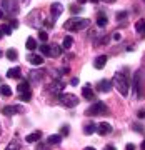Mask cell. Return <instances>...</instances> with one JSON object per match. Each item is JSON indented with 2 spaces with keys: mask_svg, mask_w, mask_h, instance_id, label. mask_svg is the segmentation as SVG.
I'll use <instances>...</instances> for the list:
<instances>
[{
  "mask_svg": "<svg viewBox=\"0 0 145 150\" xmlns=\"http://www.w3.org/2000/svg\"><path fill=\"white\" fill-rule=\"evenodd\" d=\"M87 115H105V113H108V108H107V105L103 102H95L92 107H88L87 108Z\"/></svg>",
  "mask_w": 145,
  "mask_h": 150,
  "instance_id": "obj_3",
  "label": "cell"
},
{
  "mask_svg": "<svg viewBox=\"0 0 145 150\" xmlns=\"http://www.w3.org/2000/svg\"><path fill=\"white\" fill-rule=\"evenodd\" d=\"M2 17H4V12H2V8H0V18H2Z\"/></svg>",
  "mask_w": 145,
  "mask_h": 150,
  "instance_id": "obj_41",
  "label": "cell"
},
{
  "mask_svg": "<svg viewBox=\"0 0 145 150\" xmlns=\"http://www.w3.org/2000/svg\"><path fill=\"white\" fill-rule=\"evenodd\" d=\"M107 64V55H100V57H97L95 62H93V67L95 69H103Z\"/></svg>",
  "mask_w": 145,
  "mask_h": 150,
  "instance_id": "obj_9",
  "label": "cell"
},
{
  "mask_svg": "<svg viewBox=\"0 0 145 150\" xmlns=\"http://www.w3.org/2000/svg\"><path fill=\"white\" fill-rule=\"evenodd\" d=\"M107 23H108L107 15H105V13H98V17H97V25H98V27H105Z\"/></svg>",
  "mask_w": 145,
  "mask_h": 150,
  "instance_id": "obj_15",
  "label": "cell"
},
{
  "mask_svg": "<svg viewBox=\"0 0 145 150\" xmlns=\"http://www.w3.org/2000/svg\"><path fill=\"white\" fill-rule=\"evenodd\" d=\"M0 95H4V97H10V95H12V90H10V87H7V85H2V87H0Z\"/></svg>",
  "mask_w": 145,
  "mask_h": 150,
  "instance_id": "obj_23",
  "label": "cell"
},
{
  "mask_svg": "<svg viewBox=\"0 0 145 150\" xmlns=\"http://www.w3.org/2000/svg\"><path fill=\"white\" fill-rule=\"evenodd\" d=\"M7 59H8V60H17V50H15V48L7 50Z\"/></svg>",
  "mask_w": 145,
  "mask_h": 150,
  "instance_id": "obj_25",
  "label": "cell"
},
{
  "mask_svg": "<svg viewBox=\"0 0 145 150\" xmlns=\"http://www.w3.org/2000/svg\"><path fill=\"white\" fill-rule=\"evenodd\" d=\"M60 142H62V135H50L47 139L48 145H55V144H60Z\"/></svg>",
  "mask_w": 145,
  "mask_h": 150,
  "instance_id": "obj_17",
  "label": "cell"
},
{
  "mask_svg": "<svg viewBox=\"0 0 145 150\" xmlns=\"http://www.w3.org/2000/svg\"><path fill=\"white\" fill-rule=\"evenodd\" d=\"M25 47H27V50H35L37 48V40L33 37H28L27 42H25Z\"/></svg>",
  "mask_w": 145,
  "mask_h": 150,
  "instance_id": "obj_16",
  "label": "cell"
},
{
  "mask_svg": "<svg viewBox=\"0 0 145 150\" xmlns=\"http://www.w3.org/2000/svg\"><path fill=\"white\" fill-rule=\"evenodd\" d=\"M0 30H2V33H7V35H10V33H12V27H10V25H2Z\"/></svg>",
  "mask_w": 145,
  "mask_h": 150,
  "instance_id": "obj_28",
  "label": "cell"
},
{
  "mask_svg": "<svg viewBox=\"0 0 145 150\" xmlns=\"http://www.w3.org/2000/svg\"><path fill=\"white\" fill-rule=\"evenodd\" d=\"M2 35H4V33H2V30H0V38H2Z\"/></svg>",
  "mask_w": 145,
  "mask_h": 150,
  "instance_id": "obj_42",
  "label": "cell"
},
{
  "mask_svg": "<svg viewBox=\"0 0 145 150\" xmlns=\"http://www.w3.org/2000/svg\"><path fill=\"white\" fill-rule=\"evenodd\" d=\"M62 135H69V127H67V125L62 129Z\"/></svg>",
  "mask_w": 145,
  "mask_h": 150,
  "instance_id": "obj_31",
  "label": "cell"
},
{
  "mask_svg": "<svg viewBox=\"0 0 145 150\" xmlns=\"http://www.w3.org/2000/svg\"><path fill=\"white\" fill-rule=\"evenodd\" d=\"M70 83H72V85H77V83H79V79H72V82H70Z\"/></svg>",
  "mask_w": 145,
  "mask_h": 150,
  "instance_id": "obj_35",
  "label": "cell"
},
{
  "mask_svg": "<svg viewBox=\"0 0 145 150\" xmlns=\"http://www.w3.org/2000/svg\"><path fill=\"white\" fill-rule=\"evenodd\" d=\"M18 75H20V67H13V69L7 70V77L8 79H17Z\"/></svg>",
  "mask_w": 145,
  "mask_h": 150,
  "instance_id": "obj_14",
  "label": "cell"
},
{
  "mask_svg": "<svg viewBox=\"0 0 145 150\" xmlns=\"http://www.w3.org/2000/svg\"><path fill=\"white\" fill-rule=\"evenodd\" d=\"M40 52H42L43 55H48V45L47 43H43L42 47H40Z\"/></svg>",
  "mask_w": 145,
  "mask_h": 150,
  "instance_id": "obj_30",
  "label": "cell"
},
{
  "mask_svg": "<svg viewBox=\"0 0 145 150\" xmlns=\"http://www.w3.org/2000/svg\"><path fill=\"white\" fill-rule=\"evenodd\" d=\"M28 62L33 64V65H42L43 59L40 57V55H30V57H28Z\"/></svg>",
  "mask_w": 145,
  "mask_h": 150,
  "instance_id": "obj_18",
  "label": "cell"
},
{
  "mask_svg": "<svg viewBox=\"0 0 145 150\" xmlns=\"http://www.w3.org/2000/svg\"><path fill=\"white\" fill-rule=\"evenodd\" d=\"M83 150H95L93 147H87V149H83Z\"/></svg>",
  "mask_w": 145,
  "mask_h": 150,
  "instance_id": "obj_39",
  "label": "cell"
},
{
  "mask_svg": "<svg viewBox=\"0 0 145 150\" xmlns=\"http://www.w3.org/2000/svg\"><path fill=\"white\" fill-rule=\"evenodd\" d=\"M124 17H127V12H120L117 15V18H124Z\"/></svg>",
  "mask_w": 145,
  "mask_h": 150,
  "instance_id": "obj_33",
  "label": "cell"
},
{
  "mask_svg": "<svg viewBox=\"0 0 145 150\" xmlns=\"http://www.w3.org/2000/svg\"><path fill=\"white\" fill-rule=\"evenodd\" d=\"M72 43H74V38L70 37V35H67V37L64 38V43H62V47H64V48H70V47H72Z\"/></svg>",
  "mask_w": 145,
  "mask_h": 150,
  "instance_id": "obj_24",
  "label": "cell"
},
{
  "mask_svg": "<svg viewBox=\"0 0 145 150\" xmlns=\"http://www.w3.org/2000/svg\"><path fill=\"white\" fill-rule=\"evenodd\" d=\"M30 98H32V92H25L20 95V100H23V102H28Z\"/></svg>",
  "mask_w": 145,
  "mask_h": 150,
  "instance_id": "obj_27",
  "label": "cell"
},
{
  "mask_svg": "<svg viewBox=\"0 0 145 150\" xmlns=\"http://www.w3.org/2000/svg\"><path fill=\"white\" fill-rule=\"evenodd\" d=\"M0 57H2V50H0Z\"/></svg>",
  "mask_w": 145,
  "mask_h": 150,
  "instance_id": "obj_43",
  "label": "cell"
},
{
  "mask_svg": "<svg viewBox=\"0 0 145 150\" xmlns=\"http://www.w3.org/2000/svg\"><path fill=\"white\" fill-rule=\"evenodd\" d=\"M17 92H18V95H22V93H25V92H30L28 82H20V83H18V87H17Z\"/></svg>",
  "mask_w": 145,
  "mask_h": 150,
  "instance_id": "obj_13",
  "label": "cell"
},
{
  "mask_svg": "<svg viewBox=\"0 0 145 150\" xmlns=\"http://www.w3.org/2000/svg\"><path fill=\"white\" fill-rule=\"evenodd\" d=\"M113 38L115 40H120V33H113Z\"/></svg>",
  "mask_w": 145,
  "mask_h": 150,
  "instance_id": "obj_37",
  "label": "cell"
},
{
  "mask_svg": "<svg viewBox=\"0 0 145 150\" xmlns=\"http://www.w3.org/2000/svg\"><path fill=\"white\" fill-rule=\"evenodd\" d=\"M60 52H62V48L57 43H50L48 45V57H59Z\"/></svg>",
  "mask_w": 145,
  "mask_h": 150,
  "instance_id": "obj_8",
  "label": "cell"
},
{
  "mask_svg": "<svg viewBox=\"0 0 145 150\" xmlns=\"http://www.w3.org/2000/svg\"><path fill=\"white\" fill-rule=\"evenodd\" d=\"M95 130L100 135H107V134H110V132H112V127H110V123H108V122H100L95 127Z\"/></svg>",
  "mask_w": 145,
  "mask_h": 150,
  "instance_id": "obj_6",
  "label": "cell"
},
{
  "mask_svg": "<svg viewBox=\"0 0 145 150\" xmlns=\"http://www.w3.org/2000/svg\"><path fill=\"white\" fill-rule=\"evenodd\" d=\"M62 10H64V8H62V5H60V4H54V5L50 7V12H52L54 18H57V17L62 13Z\"/></svg>",
  "mask_w": 145,
  "mask_h": 150,
  "instance_id": "obj_12",
  "label": "cell"
},
{
  "mask_svg": "<svg viewBox=\"0 0 145 150\" xmlns=\"http://www.w3.org/2000/svg\"><path fill=\"white\" fill-rule=\"evenodd\" d=\"M65 27L69 28V30H74V32H77V30H83V28L88 27V20H87V18H74V20L67 22Z\"/></svg>",
  "mask_w": 145,
  "mask_h": 150,
  "instance_id": "obj_2",
  "label": "cell"
},
{
  "mask_svg": "<svg viewBox=\"0 0 145 150\" xmlns=\"http://www.w3.org/2000/svg\"><path fill=\"white\" fill-rule=\"evenodd\" d=\"M42 77H43V72H40V70H32V72H30V79L35 80V82H38Z\"/></svg>",
  "mask_w": 145,
  "mask_h": 150,
  "instance_id": "obj_20",
  "label": "cell"
},
{
  "mask_svg": "<svg viewBox=\"0 0 145 150\" xmlns=\"http://www.w3.org/2000/svg\"><path fill=\"white\" fill-rule=\"evenodd\" d=\"M112 85L118 90V93H120V95H124V97L129 95V90H130L129 87H130V85H129V80H127V77H125L122 72H117V74L113 75Z\"/></svg>",
  "mask_w": 145,
  "mask_h": 150,
  "instance_id": "obj_1",
  "label": "cell"
},
{
  "mask_svg": "<svg viewBox=\"0 0 145 150\" xmlns=\"http://www.w3.org/2000/svg\"><path fill=\"white\" fill-rule=\"evenodd\" d=\"M82 95L85 97L87 100H95V93H93V90H92V85H88V83L82 88Z\"/></svg>",
  "mask_w": 145,
  "mask_h": 150,
  "instance_id": "obj_7",
  "label": "cell"
},
{
  "mask_svg": "<svg viewBox=\"0 0 145 150\" xmlns=\"http://www.w3.org/2000/svg\"><path fill=\"white\" fill-rule=\"evenodd\" d=\"M125 150H135V145L134 144H129L127 147H125Z\"/></svg>",
  "mask_w": 145,
  "mask_h": 150,
  "instance_id": "obj_32",
  "label": "cell"
},
{
  "mask_svg": "<svg viewBox=\"0 0 145 150\" xmlns=\"http://www.w3.org/2000/svg\"><path fill=\"white\" fill-rule=\"evenodd\" d=\"M17 25H18V23H17V22H15V20H13V22H12V23H10V27H12V28H15V27H17Z\"/></svg>",
  "mask_w": 145,
  "mask_h": 150,
  "instance_id": "obj_38",
  "label": "cell"
},
{
  "mask_svg": "<svg viewBox=\"0 0 145 150\" xmlns=\"http://www.w3.org/2000/svg\"><path fill=\"white\" fill-rule=\"evenodd\" d=\"M135 30L139 33H144L145 35V20H139L137 23H135Z\"/></svg>",
  "mask_w": 145,
  "mask_h": 150,
  "instance_id": "obj_21",
  "label": "cell"
},
{
  "mask_svg": "<svg viewBox=\"0 0 145 150\" xmlns=\"http://www.w3.org/2000/svg\"><path fill=\"white\" fill-rule=\"evenodd\" d=\"M95 127H97V125H93V123H87L85 129H83V134H85V135H92L93 132H95Z\"/></svg>",
  "mask_w": 145,
  "mask_h": 150,
  "instance_id": "obj_22",
  "label": "cell"
},
{
  "mask_svg": "<svg viewBox=\"0 0 145 150\" xmlns=\"http://www.w3.org/2000/svg\"><path fill=\"white\" fill-rule=\"evenodd\" d=\"M110 87H112V82L110 80H100L98 82V90L100 92H110Z\"/></svg>",
  "mask_w": 145,
  "mask_h": 150,
  "instance_id": "obj_10",
  "label": "cell"
},
{
  "mask_svg": "<svg viewBox=\"0 0 145 150\" xmlns=\"http://www.w3.org/2000/svg\"><path fill=\"white\" fill-rule=\"evenodd\" d=\"M0 134H2V129H0Z\"/></svg>",
  "mask_w": 145,
  "mask_h": 150,
  "instance_id": "obj_44",
  "label": "cell"
},
{
  "mask_svg": "<svg viewBox=\"0 0 145 150\" xmlns=\"http://www.w3.org/2000/svg\"><path fill=\"white\" fill-rule=\"evenodd\" d=\"M7 150H20V144H18L17 140H12L10 145L7 147Z\"/></svg>",
  "mask_w": 145,
  "mask_h": 150,
  "instance_id": "obj_26",
  "label": "cell"
},
{
  "mask_svg": "<svg viewBox=\"0 0 145 150\" xmlns=\"http://www.w3.org/2000/svg\"><path fill=\"white\" fill-rule=\"evenodd\" d=\"M142 149L145 150V140H144V142H142Z\"/></svg>",
  "mask_w": 145,
  "mask_h": 150,
  "instance_id": "obj_40",
  "label": "cell"
},
{
  "mask_svg": "<svg viewBox=\"0 0 145 150\" xmlns=\"http://www.w3.org/2000/svg\"><path fill=\"white\" fill-rule=\"evenodd\" d=\"M38 38H40L42 42H47V38H48V33H47V32H40V33H38Z\"/></svg>",
  "mask_w": 145,
  "mask_h": 150,
  "instance_id": "obj_29",
  "label": "cell"
},
{
  "mask_svg": "<svg viewBox=\"0 0 145 150\" xmlns=\"http://www.w3.org/2000/svg\"><path fill=\"white\" fill-rule=\"evenodd\" d=\"M59 100L64 107H69V108L75 107L77 103H79V98H77L74 93H62V95L59 97Z\"/></svg>",
  "mask_w": 145,
  "mask_h": 150,
  "instance_id": "obj_4",
  "label": "cell"
},
{
  "mask_svg": "<svg viewBox=\"0 0 145 150\" xmlns=\"http://www.w3.org/2000/svg\"><path fill=\"white\" fill-rule=\"evenodd\" d=\"M64 83H62V82H55L54 85H52V88H50V92H52V93H59V92H62L64 90Z\"/></svg>",
  "mask_w": 145,
  "mask_h": 150,
  "instance_id": "obj_19",
  "label": "cell"
},
{
  "mask_svg": "<svg viewBox=\"0 0 145 150\" xmlns=\"http://www.w3.org/2000/svg\"><path fill=\"white\" fill-rule=\"evenodd\" d=\"M20 112H22V107H20V105H8V107H4V108H2V113H4V115H8V117L15 115V113H20Z\"/></svg>",
  "mask_w": 145,
  "mask_h": 150,
  "instance_id": "obj_5",
  "label": "cell"
},
{
  "mask_svg": "<svg viewBox=\"0 0 145 150\" xmlns=\"http://www.w3.org/2000/svg\"><path fill=\"white\" fill-rule=\"evenodd\" d=\"M40 139H42V132H38V130H37V132L27 135V139H25V140H27L28 144H33V142H38Z\"/></svg>",
  "mask_w": 145,
  "mask_h": 150,
  "instance_id": "obj_11",
  "label": "cell"
},
{
  "mask_svg": "<svg viewBox=\"0 0 145 150\" xmlns=\"http://www.w3.org/2000/svg\"><path fill=\"white\" fill-rule=\"evenodd\" d=\"M105 150H115V147H113V145H107V147H105Z\"/></svg>",
  "mask_w": 145,
  "mask_h": 150,
  "instance_id": "obj_36",
  "label": "cell"
},
{
  "mask_svg": "<svg viewBox=\"0 0 145 150\" xmlns=\"http://www.w3.org/2000/svg\"><path fill=\"white\" fill-rule=\"evenodd\" d=\"M139 117H142V118L145 117V110H139Z\"/></svg>",
  "mask_w": 145,
  "mask_h": 150,
  "instance_id": "obj_34",
  "label": "cell"
}]
</instances>
